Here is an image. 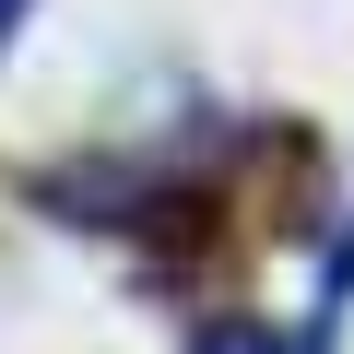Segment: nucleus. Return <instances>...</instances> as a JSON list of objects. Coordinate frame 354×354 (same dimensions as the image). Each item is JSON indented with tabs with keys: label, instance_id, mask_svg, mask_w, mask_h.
Returning a JSON list of instances; mask_svg holds the SVG:
<instances>
[{
	"label": "nucleus",
	"instance_id": "f03ea898",
	"mask_svg": "<svg viewBox=\"0 0 354 354\" xmlns=\"http://www.w3.org/2000/svg\"><path fill=\"white\" fill-rule=\"evenodd\" d=\"M12 24H24V0H0V36H12Z\"/></svg>",
	"mask_w": 354,
	"mask_h": 354
},
{
	"label": "nucleus",
	"instance_id": "f257e3e1",
	"mask_svg": "<svg viewBox=\"0 0 354 354\" xmlns=\"http://www.w3.org/2000/svg\"><path fill=\"white\" fill-rule=\"evenodd\" d=\"M201 354H283V342H272V330H213Z\"/></svg>",
	"mask_w": 354,
	"mask_h": 354
}]
</instances>
